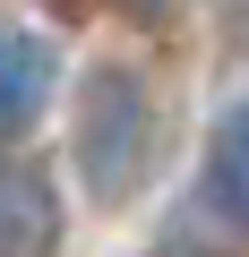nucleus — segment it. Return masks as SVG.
I'll return each instance as SVG.
<instances>
[{
  "label": "nucleus",
  "instance_id": "nucleus-1",
  "mask_svg": "<svg viewBox=\"0 0 249 257\" xmlns=\"http://www.w3.org/2000/svg\"><path fill=\"white\" fill-rule=\"evenodd\" d=\"M163 163V103L146 86V69L129 60H95L77 77V111H69V172L86 180L95 206H129Z\"/></svg>",
  "mask_w": 249,
  "mask_h": 257
},
{
  "label": "nucleus",
  "instance_id": "nucleus-5",
  "mask_svg": "<svg viewBox=\"0 0 249 257\" xmlns=\"http://www.w3.org/2000/svg\"><path fill=\"white\" fill-rule=\"evenodd\" d=\"M129 9H138V18H163V9H172V0H129Z\"/></svg>",
  "mask_w": 249,
  "mask_h": 257
},
{
  "label": "nucleus",
  "instance_id": "nucleus-3",
  "mask_svg": "<svg viewBox=\"0 0 249 257\" xmlns=\"http://www.w3.org/2000/svg\"><path fill=\"white\" fill-rule=\"evenodd\" d=\"M52 86H60V52H52V35H35V26H0V146L26 138V128L43 120Z\"/></svg>",
  "mask_w": 249,
  "mask_h": 257
},
{
  "label": "nucleus",
  "instance_id": "nucleus-2",
  "mask_svg": "<svg viewBox=\"0 0 249 257\" xmlns=\"http://www.w3.org/2000/svg\"><path fill=\"white\" fill-rule=\"evenodd\" d=\"M60 180L26 155H0V257H60Z\"/></svg>",
  "mask_w": 249,
  "mask_h": 257
},
{
  "label": "nucleus",
  "instance_id": "nucleus-4",
  "mask_svg": "<svg viewBox=\"0 0 249 257\" xmlns=\"http://www.w3.org/2000/svg\"><path fill=\"white\" fill-rule=\"evenodd\" d=\"M198 189H206L215 223L249 231V103L215 111V128H206V163H198Z\"/></svg>",
  "mask_w": 249,
  "mask_h": 257
}]
</instances>
